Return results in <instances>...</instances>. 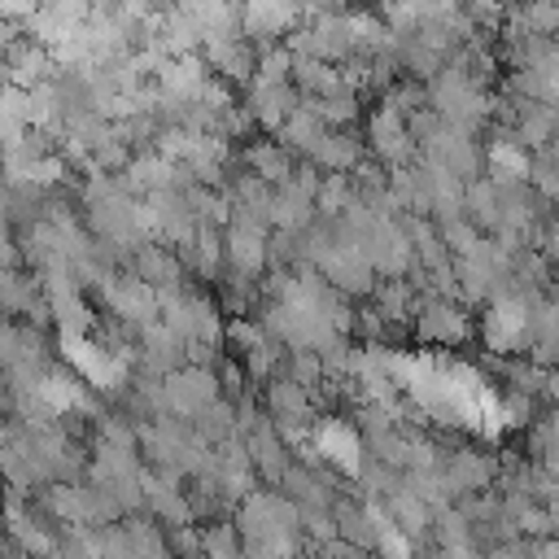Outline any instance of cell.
<instances>
[{"instance_id": "6da1fadb", "label": "cell", "mask_w": 559, "mask_h": 559, "mask_svg": "<svg viewBox=\"0 0 559 559\" xmlns=\"http://www.w3.org/2000/svg\"><path fill=\"white\" fill-rule=\"evenodd\" d=\"M218 402V380L210 367H179L162 380V411L179 415V419H197L205 406Z\"/></svg>"}, {"instance_id": "7a4b0ae2", "label": "cell", "mask_w": 559, "mask_h": 559, "mask_svg": "<svg viewBox=\"0 0 559 559\" xmlns=\"http://www.w3.org/2000/svg\"><path fill=\"white\" fill-rule=\"evenodd\" d=\"M100 293H105V301H109V310L114 314H122V319H131V323H153V314L162 310V297L148 288V284H140L135 275H127V280H105L100 284Z\"/></svg>"}, {"instance_id": "3957f363", "label": "cell", "mask_w": 559, "mask_h": 559, "mask_svg": "<svg viewBox=\"0 0 559 559\" xmlns=\"http://www.w3.org/2000/svg\"><path fill=\"white\" fill-rule=\"evenodd\" d=\"M415 314H419V319H415V332H419L424 341L454 345V341H463V336H467V314H463L450 297H428Z\"/></svg>"}, {"instance_id": "277c9868", "label": "cell", "mask_w": 559, "mask_h": 559, "mask_svg": "<svg viewBox=\"0 0 559 559\" xmlns=\"http://www.w3.org/2000/svg\"><path fill=\"white\" fill-rule=\"evenodd\" d=\"M314 454H323L328 463H336V467L349 472V476L362 467V441H358V432H354L349 424H341V419L314 424Z\"/></svg>"}, {"instance_id": "5b68a950", "label": "cell", "mask_w": 559, "mask_h": 559, "mask_svg": "<svg viewBox=\"0 0 559 559\" xmlns=\"http://www.w3.org/2000/svg\"><path fill=\"white\" fill-rule=\"evenodd\" d=\"M371 148H376V157H384L393 166H402V162L415 157V135L402 122V114H393L384 105L376 109V118H371Z\"/></svg>"}, {"instance_id": "8992f818", "label": "cell", "mask_w": 559, "mask_h": 559, "mask_svg": "<svg viewBox=\"0 0 559 559\" xmlns=\"http://www.w3.org/2000/svg\"><path fill=\"white\" fill-rule=\"evenodd\" d=\"M249 118H258L266 131H280L293 114H297V92L288 83H253V96H249Z\"/></svg>"}, {"instance_id": "52a82bcc", "label": "cell", "mask_w": 559, "mask_h": 559, "mask_svg": "<svg viewBox=\"0 0 559 559\" xmlns=\"http://www.w3.org/2000/svg\"><path fill=\"white\" fill-rule=\"evenodd\" d=\"M205 61H210L214 70H223L231 83H245V79L258 74V57H253V48H249L240 35L210 39V44H205Z\"/></svg>"}, {"instance_id": "ba28073f", "label": "cell", "mask_w": 559, "mask_h": 559, "mask_svg": "<svg viewBox=\"0 0 559 559\" xmlns=\"http://www.w3.org/2000/svg\"><path fill=\"white\" fill-rule=\"evenodd\" d=\"M131 266H135V280L148 284L153 293H166V288H175V280H179V262H175V253L162 249V245H140V249L131 253Z\"/></svg>"}, {"instance_id": "9c48e42d", "label": "cell", "mask_w": 559, "mask_h": 559, "mask_svg": "<svg viewBox=\"0 0 559 559\" xmlns=\"http://www.w3.org/2000/svg\"><path fill=\"white\" fill-rule=\"evenodd\" d=\"M245 162H249V175L253 179H262L266 188H284L288 179H293V157L280 148V144H253V148H245Z\"/></svg>"}, {"instance_id": "30bf717a", "label": "cell", "mask_w": 559, "mask_h": 559, "mask_svg": "<svg viewBox=\"0 0 559 559\" xmlns=\"http://www.w3.org/2000/svg\"><path fill=\"white\" fill-rule=\"evenodd\" d=\"M179 362H183V341L166 323H148L144 328V367L148 371H179Z\"/></svg>"}, {"instance_id": "8fae6325", "label": "cell", "mask_w": 559, "mask_h": 559, "mask_svg": "<svg viewBox=\"0 0 559 559\" xmlns=\"http://www.w3.org/2000/svg\"><path fill=\"white\" fill-rule=\"evenodd\" d=\"M280 140L288 144V148H297V153H310L314 157V148L328 140V127L314 118V109H306V105H297V114L280 127Z\"/></svg>"}, {"instance_id": "7c38bea8", "label": "cell", "mask_w": 559, "mask_h": 559, "mask_svg": "<svg viewBox=\"0 0 559 559\" xmlns=\"http://www.w3.org/2000/svg\"><path fill=\"white\" fill-rule=\"evenodd\" d=\"M310 166L332 170V175H349V170H358V144L349 135H341V131H328V140L314 148Z\"/></svg>"}, {"instance_id": "4fadbf2b", "label": "cell", "mask_w": 559, "mask_h": 559, "mask_svg": "<svg viewBox=\"0 0 559 559\" xmlns=\"http://www.w3.org/2000/svg\"><path fill=\"white\" fill-rule=\"evenodd\" d=\"M297 17V9H262V4H249L245 13H240V22H245V31L249 35H280V26H288Z\"/></svg>"}, {"instance_id": "5bb4252c", "label": "cell", "mask_w": 559, "mask_h": 559, "mask_svg": "<svg viewBox=\"0 0 559 559\" xmlns=\"http://www.w3.org/2000/svg\"><path fill=\"white\" fill-rule=\"evenodd\" d=\"M13 262H17V249H13V240L0 231V271H13Z\"/></svg>"}, {"instance_id": "9a60e30c", "label": "cell", "mask_w": 559, "mask_h": 559, "mask_svg": "<svg viewBox=\"0 0 559 559\" xmlns=\"http://www.w3.org/2000/svg\"><path fill=\"white\" fill-rule=\"evenodd\" d=\"M0 559H4V546H0Z\"/></svg>"}]
</instances>
